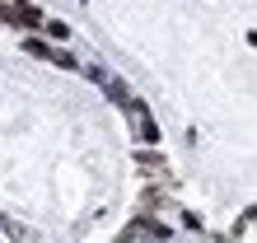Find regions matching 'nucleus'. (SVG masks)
I'll list each match as a JSON object with an SVG mask.
<instances>
[{
  "mask_svg": "<svg viewBox=\"0 0 257 243\" xmlns=\"http://www.w3.org/2000/svg\"><path fill=\"white\" fill-rule=\"evenodd\" d=\"M126 112L136 117V136H141V141H145V145H155V141H159V127H155V117H150V112H145V103H141V98H136V103H131V108H126Z\"/></svg>",
  "mask_w": 257,
  "mask_h": 243,
  "instance_id": "obj_1",
  "label": "nucleus"
},
{
  "mask_svg": "<svg viewBox=\"0 0 257 243\" xmlns=\"http://www.w3.org/2000/svg\"><path fill=\"white\" fill-rule=\"evenodd\" d=\"M103 89H108V98H112V103H122V108H131V103H136V98H131V89H126L122 80H108Z\"/></svg>",
  "mask_w": 257,
  "mask_h": 243,
  "instance_id": "obj_2",
  "label": "nucleus"
},
{
  "mask_svg": "<svg viewBox=\"0 0 257 243\" xmlns=\"http://www.w3.org/2000/svg\"><path fill=\"white\" fill-rule=\"evenodd\" d=\"M24 47L33 52V56H47V61H56V47H47V42H38V38H28Z\"/></svg>",
  "mask_w": 257,
  "mask_h": 243,
  "instance_id": "obj_3",
  "label": "nucleus"
},
{
  "mask_svg": "<svg viewBox=\"0 0 257 243\" xmlns=\"http://www.w3.org/2000/svg\"><path fill=\"white\" fill-rule=\"evenodd\" d=\"M14 19H24V24H38V10H33V5H19V10H14Z\"/></svg>",
  "mask_w": 257,
  "mask_h": 243,
  "instance_id": "obj_4",
  "label": "nucleus"
}]
</instances>
